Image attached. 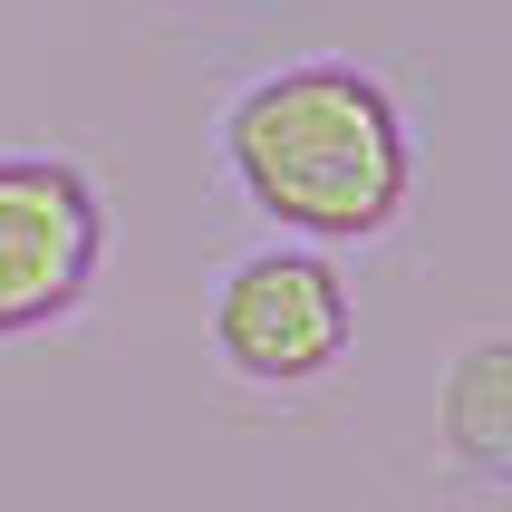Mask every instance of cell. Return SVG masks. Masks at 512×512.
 Wrapping results in <instances>:
<instances>
[{
    "label": "cell",
    "mask_w": 512,
    "mask_h": 512,
    "mask_svg": "<svg viewBox=\"0 0 512 512\" xmlns=\"http://www.w3.org/2000/svg\"><path fill=\"white\" fill-rule=\"evenodd\" d=\"M223 165L242 203L261 223H281L290 242H377L406 213L416 145H406L387 78L348 58H300L232 97Z\"/></svg>",
    "instance_id": "cell-1"
},
{
    "label": "cell",
    "mask_w": 512,
    "mask_h": 512,
    "mask_svg": "<svg viewBox=\"0 0 512 512\" xmlns=\"http://www.w3.org/2000/svg\"><path fill=\"white\" fill-rule=\"evenodd\" d=\"M348 281L319 242H271L242 252L213 290V358L242 387H319L348 358Z\"/></svg>",
    "instance_id": "cell-2"
},
{
    "label": "cell",
    "mask_w": 512,
    "mask_h": 512,
    "mask_svg": "<svg viewBox=\"0 0 512 512\" xmlns=\"http://www.w3.org/2000/svg\"><path fill=\"white\" fill-rule=\"evenodd\" d=\"M445 445L474 484H503L512 474V339H474L445 377Z\"/></svg>",
    "instance_id": "cell-4"
},
{
    "label": "cell",
    "mask_w": 512,
    "mask_h": 512,
    "mask_svg": "<svg viewBox=\"0 0 512 512\" xmlns=\"http://www.w3.org/2000/svg\"><path fill=\"white\" fill-rule=\"evenodd\" d=\"M107 261V203L68 155H0V339H29L87 300Z\"/></svg>",
    "instance_id": "cell-3"
}]
</instances>
